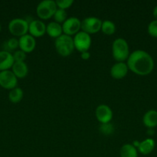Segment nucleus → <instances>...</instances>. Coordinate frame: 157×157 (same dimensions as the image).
Segmentation results:
<instances>
[{
	"label": "nucleus",
	"mask_w": 157,
	"mask_h": 157,
	"mask_svg": "<svg viewBox=\"0 0 157 157\" xmlns=\"http://www.w3.org/2000/svg\"><path fill=\"white\" fill-rule=\"evenodd\" d=\"M129 70L139 76H146L154 68V61L148 52L135 50L129 55L126 62Z\"/></svg>",
	"instance_id": "obj_1"
},
{
	"label": "nucleus",
	"mask_w": 157,
	"mask_h": 157,
	"mask_svg": "<svg viewBox=\"0 0 157 157\" xmlns=\"http://www.w3.org/2000/svg\"><path fill=\"white\" fill-rule=\"evenodd\" d=\"M112 57L117 62L127 61L129 56V48L128 42L124 38H119L114 40L112 45Z\"/></svg>",
	"instance_id": "obj_2"
},
{
	"label": "nucleus",
	"mask_w": 157,
	"mask_h": 157,
	"mask_svg": "<svg viewBox=\"0 0 157 157\" xmlns=\"http://www.w3.org/2000/svg\"><path fill=\"white\" fill-rule=\"evenodd\" d=\"M55 48L57 53L62 57H68L73 52V38L62 34L55 41Z\"/></svg>",
	"instance_id": "obj_3"
},
{
	"label": "nucleus",
	"mask_w": 157,
	"mask_h": 157,
	"mask_svg": "<svg viewBox=\"0 0 157 157\" xmlns=\"http://www.w3.org/2000/svg\"><path fill=\"white\" fill-rule=\"evenodd\" d=\"M55 1L53 0H43L40 2L36 7V13L39 18L47 20L53 17L57 10Z\"/></svg>",
	"instance_id": "obj_4"
},
{
	"label": "nucleus",
	"mask_w": 157,
	"mask_h": 157,
	"mask_svg": "<svg viewBox=\"0 0 157 157\" xmlns=\"http://www.w3.org/2000/svg\"><path fill=\"white\" fill-rule=\"evenodd\" d=\"M29 21L24 18H13L9 21L8 29L13 36L20 38L29 32Z\"/></svg>",
	"instance_id": "obj_5"
},
{
	"label": "nucleus",
	"mask_w": 157,
	"mask_h": 157,
	"mask_svg": "<svg viewBox=\"0 0 157 157\" xmlns=\"http://www.w3.org/2000/svg\"><path fill=\"white\" fill-rule=\"evenodd\" d=\"M74 47L79 52H88L92 44V38L90 35L80 31L73 37Z\"/></svg>",
	"instance_id": "obj_6"
},
{
	"label": "nucleus",
	"mask_w": 157,
	"mask_h": 157,
	"mask_svg": "<svg viewBox=\"0 0 157 157\" xmlns=\"http://www.w3.org/2000/svg\"><path fill=\"white\" fill-rule=\"evenodd\" d=\"M102 23L103 21L97 17H87L81 21V29L89 35L95 34L101 31Z\"/></svg>",
	"instance_id": "obj_7"
},
{
	"label": "nucleus",
	"mask_w": 157,
	"mask_h": 157,
	"mask_svg": "<svg viewBox=\"0 0 157 157\" xmlns=\"http://www.w3.org/2000/svg\"><path fill=\"white\" fill-rule=\"evenodd\" d=\"M62 32L64 35L72 37L75 35L81 29V21L76 17L68 18L62 25Z\"/></svg>",
	"instance_id": "obj_8"
},
{
	"label": "nucleus",
	"mask_w": 157,
	"mask_h": 157,
	"mask_svg": "<svg viewBox=\"0 0 157 157\" xmlns=\"http://www.w3.org/2000/svg\"><path fill=\"white\" fill-rule=\"evenodd\" d=\"M18 78L10 70L0 71V86L6 90H12L17 87Z\"/></svg>",
	"instance_id": "obj_9"
},
{
	"label": "nucleus",
	"mask_w": 157,
	"mask_h": 157,
	"mask_svg": "<svg viewBox=\"0 0 157 157\" xmlns=\"http://www.w3.org/2000/svg\"><path fill=\"white\" fill-rule=\"evenodd\" d=\"M95 117L101 124L110 123L113 117V113L110 107L106 104H100L95 109Z\"/></svg>",
	"instance_id": "obj_10"
},
{
	"label": "nucleus",
	"mask_w": 157,
	"mask_h": 157,
	"mask_svg": "<svg viewBox=\"0 0 157 157\" xmlns=\"http://www.w3.org/2000/svg\"><path fill=\"white\" fill-rule=\"evenodd\" d=\"M36 46L35 38L29 34L23 35L18 38V48L25 53H31Z\"/></svg>",
	"instance_id": "obj_11"
},
{
	"label": "nucleus",
	"mask_w": 157,
	"mask_h": 157,
	"mask_svg": "<svg viewBox=\"0 0 157 157\" xmlns=\"http://www.w3.org/2000/svg\"><path fill=\"white\" fill-rule=\"evenodd\" d=\"M29 35L34 38H39L46 33V25L42 20H32L29 23Z\"/></svg>",
	"instance_id": "obj_12"
},
{
	"label": "nucleus",
	"mask_w": 157,
	"mask_h": 157,
	"mask_svg": "<svg viewBox=\"0 0 157 157\" xmlns=\"http://www.w3.org/2000/svg\"><path fill=\"white\" fill-rule=\"evenodd\" d=\"M129 68L127 64L125 62H116L112 66L110 69V75L112 78L120 80L127 75Z\"/></svg>",
	"instance_id": "obj_13"
},
{
	"label": "nucleus",
	"mask_w": 157,
	"mask_h": 157,
	"mask_svg": "<svg viewBox=\"0 0 157 157\" xmlns=\"http://www.w3.org/2000/svg\"><path fill=\"white\" fill-rule=\"evenodd\" d=\"M12 54L7 51H0V71H7L12 68L14 64Z\"/></svg>",
	"instance_id": "obj_14"
},
{
	"label": "nucleus",
	"mask_w": 157,
	"mask_h": 157,
	"mask_svg": "<svg viewBox=\"0 0 157 157\" xmlns=\"http://www.w3.org/2000/svg\"><path fill=\"white\" fill-rule=\"evenodd\" d=\"M143 123L145 127L149 129L154 128L157 126V110H149L143 115Z\"/></svg>",
	"instance_id": "obj_15"
},
{
	"label": "nucleus",
	"mask_w": 157,
	"mask_h": 157,
	"mask_svg": "<svg viewBox=\"0 0 157 157\" xmlns=\"http://www.w3.org/2000/svg\"><path fill=\"white\" fill-rule=\"evenodd\" d=\"M12 71L17 78H24L27 76L29 68L25 61L22 62H14L12 67Z\"/></svg>",
	"instance_id": "obj_16"
},
{
	"label": "nucleus",
	"mask_w": 157,
	"mask_h": 157,
	"mask_svg": "<svg viewBox=\"0 0 157 157\" xmlns=\"http://www.w3.org/2000/svg\"><path fill=\"white\" fill-rule=\"evenodd\" d=\"M46 33L51 38H58L62 35V25L55 22V21H51L46 25Z\"/></svg>",
	"instance_id": "obj_17"
},
{
	"label": "nucleus",
	"mask_w": 157,
	"mask_h": 157,
	"mask_svg": "<svg viewBox=\"0 0 157 157\" xmlns=\"http://www.w3.org/2000/svg\"><path fill=\"white\" fill-rule=\"evenodd\" d=\"M154 148H155L154 140L152 138H147L140 142L137 150L143 155H149L153 151Z\"/></svg>",
	"instance_id": "obj_18"
},
{
	"label": "nucleus",
	"mask_w": 157,
	"mask_h": 157,
	"mask_svg": "<svg viewBox=\"0 0 157 157\" xmlns=\"http://www.w3.org/2000/svg\"><path fill=\"white\" fill-rule=\"evenodd\" d=\"M121 157H138V150L132 144H124L120 149Z\"/></svg>",
	"instance_id": "obj_19"
},
{
	"label": "nucleus",
	"mask_w": 157,
	"mask_h": 157,
	"mask_svg": "<svg viewBox=\"0 0 157 157\" xmlns=\"http://www.w3.org/2000/svg\"><path fill=\"white\" fill-rule=\"evenodd\" d=\"M23 90L20 87H15L12 89L9 93V100L13 104L19 103L23 98Z\"/></svg>",
	"instance_id": "obj_20"
},
{
	"label": "nucleus",
	"mask_w": 157,
	"mask_h": 157,
	"mask_svg": "<svg viewBox=\"0 0 157 157\" xmlns=\"http://www.w3.org/2000/svg\"><path fill=\"white\" fill-rule=\"evenodd\" d=\"M116 30V27L113 21H109V20H105L102 23L101 31L107 35H113Z\"/></svg>",
	"instance_id": "obj_21"
},
{
	"label": "nucleus",
	"mask_w": 157,
	"mask_h": 157,
	"mask_svg": "<svg viewBox=\"0 0 157 157\" xmlns=\"http://www.w3.org/2000/svg\"><path fill=\"white\" fill-rule=\"evenodd\" d=\"M53 18L55 22L61 24V23H63L67 19V13H66V10L57 9L56 12L54 14Z\"/></svg>",
	"instance_id": "obj_22"
},
{
	"label": "nucleus",
	"mask_w": 157,
	"mask_h": 157,
	"mask_svg": "<svg viewBox=\"0 0 157 157\" xmlns=\"http://www.w3.org/2000/svg\"><path fill=\"white\" fill-rule=\"evenodd\" d=\"M99 131L105 136H110L114 132V127L111 123L103 124L99 127Z\"/></svg>",
	"instance_id": "obj_23"
},
{
	"label": "nucleus",
	"mask_w": 157,
	"mask_h": 157,
	"mask_svg": "<svg viewBox=\"0 0 157 157\" xmlns=\"http://www.w3.org/2000/svg\"><path fill=\"white\" fill-rule=\"evenodd\" d=\"M18 48V39L15 38H9L6 42V50L7 52H11L12 51H15Z\"/></svg>",
	"instance_id": "obj_24"
},
{
	"label": "nucleus",
	"mask_w": 157,
	"mask_h": 157,
	"mask_svg": "<svg viewBox=\"0 0 157 157\" xmlns=\"http://www.w3.org/2000/svg\"><path fill=\"white\" fill-rule=\"evenodd\" d=\"M73 2V0H57V1H55L57 8L63 9V10H66V9L71 7Z\"/></svg>",
	"instance_id": "obj_25"
},
{
	"label": "nucleus",
	"mask_w": 157,
	"mask_h": 157,
	"mask_svg": "<svg viewBox=\"0 0 157 157\" xmlns=\"http://www.w3.org/2000/svg\"><path fill=\"white\" fill-rule=\"evenodd\" d=\"M13 56V59L15 62H22V61H25L26 58V53L22 52V50H17L14 52L12 54Z\"/></svg>",
	"instance_id": "obj_26"
},
{
	"label": "nucleus",
	"mask_w": 157,
	"mask_h": 157,
	"mask_svg": "<svg viewBox=\"0 0 157 157\" xmlns=\"http://www.w3.org/2000/svg\"><path fill=\"white\" fill-rule=\"evenodd\" d=\"M148 33L154 38H157V20H153L148 25Z\"/></svg>",
	"instance_id": "obj_27"
},
{
	"label": "nucleus",
	"mask_w": 157,
	"mask_h": 157,
	"mask_svg": "<svg viewBox=\"0 0 157 157\" xmlns=\"http://www.w3.org/2000/svg\"><path fill=\"white\" fill-rule=\"evenodd\" d=\"M81 58H83V60L89 59V58H90V53L89 52V51H88V52H82V53H81Z\"/></svg>",
	"instance_id": "obj_28"
},
{
	"label": "nucleus",
	"mask_w": 157,
	"mask_h": 157,
	"mask_svg": "<svg viewBox=\"0 0 157 157\" xmlns=\"http://www.w3.org/2000/svg\"><path fill=\"white\" fill-rule=\"evenodd\" d=\"M152 15H153L154 18H155V20H157V6H155L152 11Z\"/></svg>",
	"instance_id": "obj_29"
},
{
	"label": "nucleus",
	"mask_w": 157,
	"mask_h": 157,
	"mask_svg": "<svg viewBox=\"0 0 157 157\" xmlns=\"http://www.w3.org/2000/svg\"><path fill=\"white\" fill-rule=\"evenodd\" d=\"M2 31V26H1V24H0V32H1Z\"/></svg>",
	"instance_id": "obj_30"
}]
</instances>
